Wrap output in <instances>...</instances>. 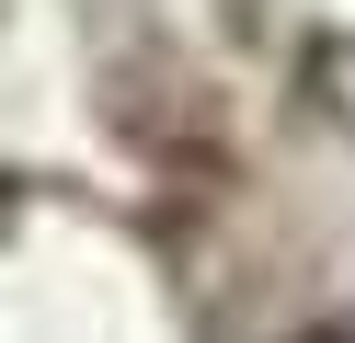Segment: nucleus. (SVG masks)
Returning a JSON list of instances; mask_svg holds the SVG:
<instances>
[{"label": "nucleus", "instance_id": "f257e3e1", "mask_svg": "<svg viewBox=\"0 0 355 343\" xmlns=\"http://www.w3.org/2000/svg\"><path fill=\"white\" fill-rule=\"evenodd\" d=\"M309 343H344V332H309Z\"/></svg>", "mask_w": 355, "mask_h": 343}]
</instances>
